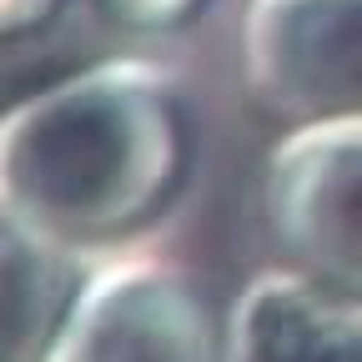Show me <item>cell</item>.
I'll return each instance as SVG.
<instances>
[{
	"instance_id": "obj_5",
	"label": "cell",
	"mask_w": 362,
	"mask_h": 362,
	"mask_svg": "<svg viewBox=\"0 0 362 362\" xmlns=\"http://www.w3.org/2000/svg\"><path fill=\"white\" fill-rule=\"evenodd\" d=\"M232 362H362V307L292 267H267L226 307Z\"/></svg>"
},
{
	"instance_id": "obj_4",
	"label": "cell",
	"mask_w": 362,
	"mask_h": 362,
	"mask_svg": "<svg viewBox=\"0 0 362 362\" xmlns=\"http://www.w3.org/2000/svg\"><path fill=\"white\" fill-rule=\"evenodd\" d=\"M56 362H232L226 307L171 262L96 272Z\"/></svg>"
},
{
	"instance_id": "obj_8",
	"label": "cell",
	"mask_w": 362,
	"mask_h": 362,
	"mask_svg": "<svg viewBox=\"0 0 362 362\" xmlns=\"http://www.w3.org/2000/svg\"><path fill=\"white\" fill-rule=\"evenodd\" d=\"M90 11L86 0H0V45L6 61H21L30 45H45L71 25V16Z\"/></svg>"
},
{
	"instance_id": "obj_7",
	"label": "cell",
	"mask_w": 362,
	"mask_h": 362,
	"mask_svg": "<svg viewBox=\"0 0 362 362\" xmlns=\"http://www.w3.org/2000/svg\"><path fill=\"white\" fill-rule=\"evenodd\" d=\"M86 6H90L96 21H106L121 35L166 40V35L192 30L211 11V0H86Z\"/></svg>"
},
{
	"instance_id": "obj_2",
	"label": "cell",
	"mask_w": 362,
	"mask_h": 362,
	"mask_svg": "<svg viewBox=\"0 0 362 362\" xmlns=\"http://www.w3.org/2000/svg\"><path fill=\"white\" fill-rule=\"evenodd\" d=\"M257 221L282 267L362 307V116L272 136L257 166Z\"/></svg>"
},
{
	"instance_id": "obj_1",
	"label": "cell",
	"mask_w": 362,
	"mask_h": 362,
	"mask_svg": "<svg viewBox=\"0 0 362 362\" xmlns=\"http://www.w3.org/2000/svg\"><path fill=\"white\" fill-rule=\"evenodd\" d=\"M197 111L146 56H96L16 86L0 126V211L81 252L126 247L187 197Z\"/></svg>"
},
{
	"instance_id": "obj_3",
	"label": "cell",
	"mask_w": 362,
	"mask_h": 362,
	"mask_svg": "<svg viewBox=\"0 0 362 362\" xmlns=\"http://www.w3.org/2000/svg\"><path fill=\"white\" fill-rule=\"evenodd\" d=\"M237 76L277 131L362 116V0H247Z\"/></svg>"
},
{
	"instance_id": "obj_6",
	"label": "cell",
	"mask_w": 362,
	"mask_h": 362,
	"mask_svg": "<svg viewBox=\"0 0 362 362\" xmlns=\"http://www.w3.org/2000/svg\"><path fill=\"white\" fill-rule=\"evenodd\" d=\"M86 257L90 252L40 232L25 216L0 211V282H6L0 362H56L76 307L96 277Z\"/></svg>"
}]
</instances>
